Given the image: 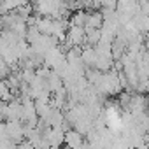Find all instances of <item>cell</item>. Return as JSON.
<instances>
[{"instance_id":"cell-1","label":"cell","mask_w":149,"mask_h":149,"mask_svg":"<svg viewBox=\"0 0 149 149\" xmlns=\"http://www.w3.org/2000/svg\"><path fill=\"white\" fill-rule=\"evenodd\" d=\"M83 137H84V135H81L77 130L68 128V130L65 132V135H63V144H65L67 147H70V149H79V147L83 146Z\"/></svg>"},{"instance_id":"cell-2","label":"cell","mask_w":149,"mask_h":149,"mask_svg":"<svg viewBox=\"0 0 149 149\" xmlns=\"http://www.w3.org/2000/svg\"><path fill=\"white\" fill-rule=\"evenodd\" d=\"M0 100H2V102H11V100H14V95H13L11 88L7 86V81H6V79H0Z\"/></svg>"},{"instance_id":"cell-3","label":"cell","mask_w":149,"mask_h":149,"mask_svg":"<svg viewBox=\"0 0 149 149\" xmlns=\"http://www.w3.org/2000/svg\"><path fill=\"white\" fill-rule=\"evenodd\" d=\"M86 11H76L70 18V26H84L86 23Z\"/></svg>"},{"instance_id":"cell-4","label":"cell","mask_w":149,"mask_h":149,"mask_svg":"<svg viewBox=\"0 0 149 149\" xmlns=\"http://www.w3.org/2000/svg\"><path fill=\"white\" fill-rule=\"evenodd\" d=\"M44 149H60V147H56V146H47V147H44Z\"/></svg>"}]
</instances>
